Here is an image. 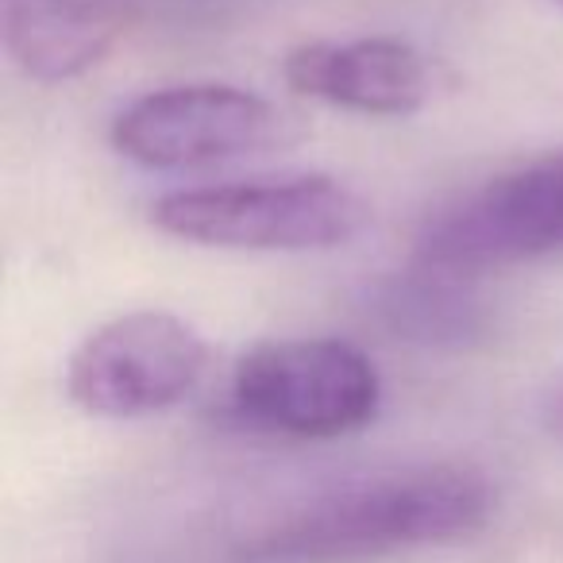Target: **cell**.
I'll use <instances>...</instances> for the list:
<instances>
[{"label": "cell", "instance_id": "8", "mask_svg": "<svg viewBox=\"0 0 563 563\" xmlns=\"http://www.w3.org/2000/svg\"><path fill=\"white\" fill-rule=\"evenodd\" d=\"M128 32L120 0H0V35L20 74L63 86L112 55Z\"/></svg>", "mask_w": 563, "mask_h": 563}, {"label": "cell", "instance_id": "5", "mask_svg": "<svg viewBox=\"0 0 563 563\" xmlns=\"http://www.w3.org/2000/svg\"><path fill=\"white\" fill-rule=\"evenodd\" d=\"M109 140L147 170H205L290 147L298 128L251 89L197 81L135 97L117 112Z\"/></svg>", "mask_w": 563, "mask_h": 563}, {"label": "cell", "instance_id": "1", "mask_svg": "<svg viewBox=\"0 0 563 563\" xmlns=\"http://www.w3.org/2000/svg\"><path fill=\"white\" fill-rule=\"evenodd\" d=\"M490 478L475 467H409L344 486L251 544V563H367L413 548L460 544L494 517Z\"/></svg>", "mask_w": 563, "mask_h": 563}, {"label": "cell", "instance_id": "9", "mask_svg": "<svg viewBox=\"0 0 563 563\" xmlns=\"http://www.w3.org/2000/svg\"><path fill=\"white\" fill-rule=\"evenodd\" d=\"M371 309L394 336L417 344H471L486 332V317L475 298L463 294L460 278L413 266L409 274H390L371 290Z\"/></svg>", "mask_w": 563, "mask_h": 563}, {"label": "cell", "instance_id": "4", "mask_svg": "<svg viewBox=\"0 0 563 563\" xmlns=\"http://www.w3.org/2000/svg\"><path fill=\"white\" fill-rule=\"evenodd\" d=\"M383 406V378L363 347L332 336L266 340L232 371V409L263 432L340 440L367 429Z\"/></svg>", "mask_w": 563, "mask_h": 563}, {"label": "cell", "instance_id": "10", "mask_svg": "<svg viewBox=\"0 0 563 563\" xmlns=\"http://www.w3.org/2000/svg\"><path fill=\"white\" fill-rule=\"evenodd\" d=\"M544 421H548V429H552L555 437L563 440V386L552 394V398H548V406H544Z\"/></svg>", "mask_w": 563, "mask_h": 563}, {"label": "cell", "instance_id": "7", "mask_svg": "<svg viewBox=\"0 0 563 563\" xmlns=\"http://www.w3.org/2000/svg\"><path fill=\"white\" fill-rule=\"evenodd\" d=\"M294 93L363 117H413L432 97V66L401 40H313L282 58Z\"/></svg>", "mask_w": 563, "mask_h": 563}, {"label": "cell", "instance_id": "2", "mask_svg": "<svg viewBox=\"0 0 563 563\" xmlns=\"http://www.w3.org/2000/svg\"><path fill=\"white\" fill-rule=\"evenodd\" d=\"M371 209L329 174L174 189L151 205L163 235L220 251H332L367 228Z\"/></svg>", "mask_w": 563, "mask_h": 563}, {"label": "cell", "instance_id": "3", "mask_svg": "<svg viewBox=\"0 0 563 563\" xmlns=\"http://www.w3.org/2000/svg\"><path fill=\"white\" fill-rule=\"evenodd\" d=\"M563 258V147L452 197L413 240V266L478 278Z\"/></svg>", "mask_w": 563, "mask_h": 563}, {"label": "cell", "instance_id": "11", "mask_svg": "<svg viewBox=\"0 0 563 563\" xmlns=\"http://www.w3.org/2000/svg\"><path fill=\"white\" fill-rule=\"evenodd\" d=\"M555 4H560V9H563V0H555Z\"/></svg>", "mask_w": 563, "mask_h": 563}, {"label": "cell", "instance_id": "6", "mask_svg": "<svg viewBox=\"0 0 563 563\" xmlns=\"http://www.w3.org/2000/svg\"><path fill=\"white\" fill-rule=\"evenodd\" d=\"M209 340L163 309H135L93 329L66 363V394L89 417L135 421L181 406L209 371Z\"/></svg>", "mask_w": 563, "mask_h": 563}]
</instances>
